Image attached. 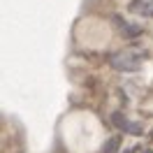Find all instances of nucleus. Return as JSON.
<instances>
[{
	"mask_svg": "<svg viewBox=\"0 0 153 153\" xmlns=\"http://www.w3.org/2000/svg\"><path fill=\"white\" fill-rule=\"evenodd\" d=\"M146 58V53H134V51H118L114 56H109V63L114 70L118 72H134V70H139L142 65V60Z\"/></svg>",
	"mask_w": 153,
	"mask_h": 153,
	"instance_id": "obj_1",
	"label": "nucleus"
},
{
	"mask_svg": "<svg viewBox=\"0 0 153 153\" xmlns=\"http://www.w3.org/2000/svg\"><path fill=\"white\" fill-rule=\"evenodd\" d=\"M111 123L118 128V130H123V132L128 134H142L144 128L139 123H134V121H130V118H125L121 111H116V114H111Z\"/></svg>",
	"mask_w": 153,
	"mask_h": 153,
	"instance_id": "obj_2",
	"label": "nucleus"
},
{
	"mask_svg": "<svg viewBox=\"0 0 153 153\" xmlns=\"http://www.w3.org/2000/svg\"><path fill=\"white\" fill-rule=\"evenodd\" d=\"M111 23L121 30V35H123V37H139V35H142V28H139V26L128 23V21H123L121 16H111Z\"/></svg>",
	"mask_w": 153,
	"mask_h": 153,
	"instance_id": "obj_3",
	"label": "nucleus"
},
{
	"mask_svg": "<svg viewBox=\"0 0 153 153\" xmlns=\"http://www.w3.org/2000/svg\"><path fill=\"white\" fill-rule=\"evenodd\" d=\"M128 10L139 16H153V0H130Z\"/></svg>",
	"mask_w": 153,
	"mask_h": 153,
	"instance_id": "obj_4",
	"label": "nucleus"
},
{
	"mask_svg": "<svg viewBox=\"0 0 153 153\" xmlns=\"http://www.w3.org/2000/svg\"><path fill=\"white\" fill-rule=\"evenodd\" d=\"M118 146H121V137H114V139H109L105 146V153H111V151H118Z\"/></svg>",
	"mask_w": 153,
	"mask_h": 153,
	"instance_id": "obj_5",
	"label": "nucleus"
},
{
	"mask_svg": "<svg viewBox=\"0 0 153 153\" xmlns=\"http://www.w3.org/2000/svg\"><path fill=\"white\" fill-rule=\"evenodd\" d=\"M144 153H153V151H144Z\"/></svg>",
	"mask_w": 153,
	"mask_h": 153,
	"instance_id": "obj_6",
	"label": "nucleus"
}]
</instances>
